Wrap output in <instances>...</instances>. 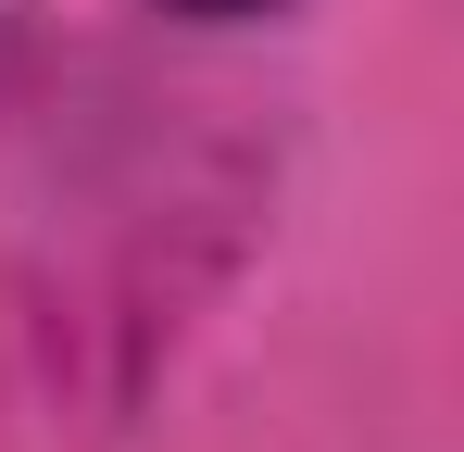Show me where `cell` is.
<instances>
[{"label": "cell", "instance_id": "1", "mask_svg": "<svg viewBox=\"0 0 464 452\" xmlns=\"http://www.w3.org/2000/svg\"><path fill=\"white\" fill-rule=\"evenodd\" d=\"M188 13H276V0H188Z\"/></svg>", "mask_w": 464, "mask_h": 452}]
</instances>
